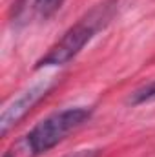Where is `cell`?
Wrapping results in <instances>:
<instances>
[{"mask_svg":"<svg viewBox=\"0 0 155 157\" xmlns=\"http://www.w3.org/2000/svg\"><path fill=\"white\" fill-rule=\"evenodd\" d=\"M91 117V108L75 106L55 112L37 122L28 133L20 135L4 152V157H37L62 143L73 130Z\"/></svg>","mask_w":155,"mask_h":157,"instance_id":"obj_1","label":"cell"},{"mask_svg":"<svg viewBox=\"0 0 155 157\" xmlns=\"http://www.w3.org/2000/svg\"><path fill=\"white\" fill-rule=\"evenodd\" d=\"M104 18H108V17L100 9V13L93 11L89 17L82 18L75 26H71L62 35V39L57 40V44L51 46L49 51L37 62V68H44V66H64L70 60H73L78 53L84 49V46L95 37V33L102 26Z\"/></svg>","mask_w":155,"mask_h":157,"instance_id":"obj_2","label":"cell"},{"mask_svg":"<svg viewBox=\"0 0 155 157\" xmlns=\"http://www.w3.org/2000/svg\"><path fill=\"white\" fill-rule=\"evenodd\" d=\"M53 88V82H37L33 84L31 88L24 90L18 97H15L4 110H2V115H0V133L6 135L15 124H18L22 119L26 117L33 106L39 102L40 99H44L47 95V91Z\"/></svg>","mask_w":155,"mask_h":157,"instance_id":"obj_3","label":"cell"},{"mask_svg":"<svg viewBox=\"0 0 155 157\" xmlns=\"http://www.w3.org/2000/svg\"><path fill=\"white\" fill-rule=\"evenodd\" d=\"M64 0H17L13 7V20L29 22V20H46L49 18Z\"/></svg>","mask_w":155,"mask_h":157,"instance_id":"obj_4","label":"cell"},{"mask_svg":"<svg viewBox=\"0 0 155 157\" xmlns=\"http://www.w3.org/2000/svg\"><path fill=\"white\" fill-rule=\"evenodd\" d=\"M150 101H155V78L152 82L137 88L130 97H128V102L131 106H139V104H144V102H150Z\"/></svg>","mask_w":155,"mask_h":157,"instance_id":"obj_5","label":"cell"}]
</instances>
